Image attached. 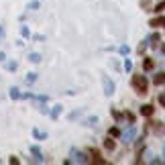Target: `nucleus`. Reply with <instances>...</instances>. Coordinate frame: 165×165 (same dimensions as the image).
<instances>
[{
  "label": "nucleus",
  "mask_w": 165,
  "mask_h": 165,
  "mask_svg": "<svg viewBox=\"0 0 165 165\" xmlns=\"http://www.w3.org/2000/svg\"><path fill=\"white\" fill-rule=\"evenodd\" d=\"M2 57H4V55H2V53H0V59H2Z\"/></svg>",
  "instance_id": "1"
}]
</instances>
